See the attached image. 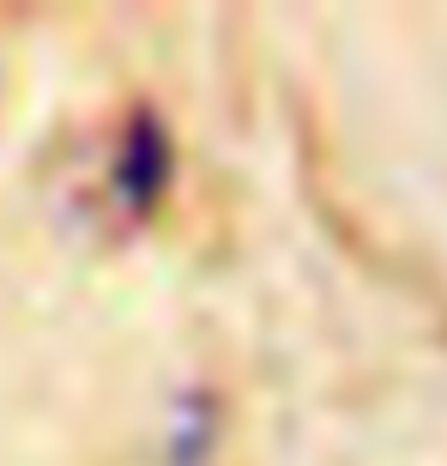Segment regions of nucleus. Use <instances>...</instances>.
<instances>
[{
	"mask_svg": "<svg viewBox=\"0 0 447 466\" xmlns=\"http://www.w3.org/2000/svg\"><path fill=\"white\" fill-rule=\"evenodd\" d=\"M164 182V134H157V121H134V134H127V157H121V188L134 207H145Z\"/></svg>",
	"mask_w": 447,
	"mask_h": 466,
	"instance_id": "obj_1",
	"label": "nucleus"
}]
</instances>
